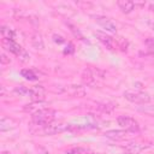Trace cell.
Here are the masks:
<instances>
[{"mask_svg": "<svg viewBox=\"0 0 154 154\" xmlns=\"http://www.w3.org/2000/svg\"><path fill=\"white\" fill-rule=\"evenodd\" d=\"M82 82L91 88H99L105 78V75L101 70L95 69V67H87L82 72Z\"/></svg>", "mask_w": 154, "mask_h": 154, "instance_id": "obj_1", "label": "cell"}, {"mask_svg": "<svg viewBox=\"0 0 154 154\" xmlns=\"http://www.w3.org/2000/svg\"><path fill=\"white\" fill-rule=\"evenodd\" d=\"M55 111L49 108V107H46V108H42L40 111H37L36 113L31 114V123L34 125H37V126H45L49 123H52L55 118Z\"/></svg>", "mask_w": 154, "mask_h": 154, "instance_id": "obj_2", "label": "cell"}, {"mask_svg": "<svg viewBox=\"0 0 154 154\" xmlns=\"http://www.w3.org/2000/svg\"><path fill=\"white\" fill-rule=\"evenodd\" d=\"M123 95L128 101L137 105H147L150 101L149 94L141 90H125Z\"/></svg>", "mask_w": 154, "mask_h": 154, "instance_id": "obj_3", "label": "cell"}, {"mask_svg": "<svg viewBox=\"0 0 154 154\" xmlns=\"http://www.w3.org/2000/svg\"><path fill=\"white\" fill-rule=\"evenodd\" d=\"M117 123L120 128H123L126 131H131V132H138L140 131V124L138 122L129 116H119L117 118Z\"/></svg>", "mask_w": 154, "mask_h": 154, "instance_id": "obj_4", "label": "cell"}, {"mask_svg": "<svg viewBox=\"0 0 154 154\" xmlns=\"http://www.w3.org/2000/svg\"><path fill=\"white\" fill-rule=\"evenodd\" d=\"M65 130H69V124H63V123H49L45 126H42V132L45 135H55L60 134Z\"/></svg>", "mask_w": 154, "mask_h": 154, "instance_id": "obj_5", "label": "cell"}, {"mask_svg": "<svg viewBox=\"0 0 154 154\" xmlns=\"http://www.w3.org/2000/svg\"><path fill=\"white\" fill-rule=\"evenodd\" d=\"M28 96L31 101H43L46 96V89L43 85H34L28 89Z\"/></svg>", "mask_w": 154, "mask_h": 154, "instance_id": "obj_6", "label": "cell"}, {"mask_svg": "<svg viewBox=\"0 0 154 154\" xmlns=\"http://www.w3.org/2000/svg\"><path fill=\"white\" fill-rule=\"evenodd\" d=\"M152 144L148 142V143H144V142H130V143H128L125 147H124V149H125V152L128 153V154H138V153H141L142 150H144V149H147V148H149Z\"/></svg>", "mask_w": 154, "mask_h": 154, "instance_id": "obj_7", "label": "cell"}, {"mask_svg": "<svg viewBox=\"0 0 154 154\" xmlns=\"http://www.w3.org/2000/svg\"><path fill=\"white\" fill-rule=\"evenodd\" d=\"M1 43H2V47L6 49V51H8V52H11V53H13V54H16L17 57H19L22 53H23V48L14 41V40H8V38H2V41H1Z\"/></svg>", "mask_w": 154, "mask_h": 154, "instance_id": "obj_8", "label": "cell"}, {"mask_svg": "<svg viewBox=\"0 0 154 154\" xmlns=\"http://www.w3.org/2000/svg\"><path fill=\"white\" fill-rule=\"evenodd\" d=\"M94 18H95V22H96L99 25H101L103 29H106L107 31H109V32H116V31H117V25H116V23L112 22L109 18H107V17H105V16H95Z\"/></svg>", "mask_w": 154, "mask_h": 154, "instance_id": "obj_9", "label": "cell"}, {"mask_svg": "<svg viewBox=\"0 0 154 154\" xmlns=\"http://www.w3.org/2000/svg\"><path fill=\"white\" fill-rule=\"evenodd\" d=\"M95 36L107 49H111V51L114 49L116 42H114V38H112V36H109V35H107L106 32H102V31H95Z\"/></svg>", "mask_w": 154, "mask_h": 154, "instance_id": "obj_10", "label": "cell"}, {"mask_svg": "<svg viewBox=\"0 0 154 154\" xmlns=\"http://www.w3.org/2000/svg\"><path fill=\"white\" fill-rule=\"evenodd\" d=\"M105 137L112 140V141H123L128 137L126 130H108L105 132Z\"/></svg>", "mask_w": 154, "mask_h": 154, "instance_id": "obj_11", "label": "cell"}, {"mask_svg": "<svg viewBox=\"0 0 154 154\" xmlns=\"http://www.w3.org/2000/svg\"><path fill=\"white\" fill-rule=\"evenodd\" d=\"M45 106H46V103H45L43 101H32L31 103L25 105V106L23 107V109H24V112H26V113L34 114V113H36L37 111H40V109H42V108H46Z\"/></svg>", "mask_w": 154, "mask_h": 154, "instance_id": "obj_12", "label": "cell"}, {"mask_svg": "<svg viewBox=\"0 0 154 154\" xmlns=\"http://www.w3.org/2000/svg\"><path fill=\"white\" fill-rule=\"evenodd\" d=\"M117 6L119 7V10L123 13H130L135 8V2L134 1H129V0H118L117 1Z\"/></svg>", "mask_w": 154, "mask_h": 154, "instance_id": "obj_13", "label": "cell"}, {"mask_svg": "<svg viewBox=\"0 0 154 154\" xmlns=\"http://www.w3.org/2000/svg\"><path fill=\"white\" fill-rule=\"evenodd\" d=\"M66 90H67V93H69L71 96L82 97V96L85 95V89H84V87H82V85H76V84H73V85L67 87Z\"/></svg>", "mask_w": 154, "mask_h": 154, "instance_id": "obj_14", "label": "cell"}, {"mask_svg": "<svg viewBox=\"0 0 154 154\" xmlns=\"http://www.w3.org/2000/svg\"><path fill=\"white\" fill-rule=\"evenodd\" d=\"M14 126H16V123L12 119H10L7 117H2L1 118V120H0V131H2V132L10 131Z\"/></svg>", "mask_w": 154, "mask_h": 154, "instance_id": "obj_15", "label": "cell"}, {"mask_svg": "<svg viewBox=\"0 0 154 154\" xmlns=\"http://www.w3.org/2000/svg\"><path fill=\"white\" fill-rule=\"evenodd\" d=\"M31 45H32L36 49H43L45 43H43L42 35L38 34V32H35V34L31 36Z\"/></svg>", "mask_w": 154, "mask_h": 154, "instance_id": "obj_16", "label": "cell"}, {"mask_svg": "<svg viewBox=\"0 0 154 154\" xmlns=\"http://www.w3.org/2000/svg\"><path fill=\"white\" fill-rule=\"evenodd\" d=\"M0 31H1L2 38L14 40V37H16V32H14V30H13V29H11V28H8V26H5V25H4V26H1Z\"/></svg>", "mask_w": 154, "mask_h": 154, "instance_id": "obj_17", "label": "cell"}, {"mask_svg": "<svg viewBox=\"0 0 154 154\" xmlns=\"http://www.w3.org/2000/svg\"><path fill=\"white\" fill-rule=\"evenodd\" d=\"M20 75L25 78V79H28V81H36L37 78H38V76L35 73V71L34 70H31V69H23L22 71H20Z\"/></svg>", "mask_w": 154, "mask_h": 154, "instance_id": "obj_18", "label": "cell"}, {"mask_svg": "<svg viewBox=\"0 0 154 154\" xmlns=\"http://www.w3.org/2000/svg\"><path fill=\"white\" fill-rule=\"evenodd\" d=\"M138 111L142 112V113H146L150 117H154V105H152V106H141L138 108Z\"/></svg>", "mask_w": 154, "mask_h": 154, "instance_id": "obj_19", "label": "cell"}, {"mask_svg": "<svg viewBox=\"0 0 154 154\" xmlns=\"http://www.w3.org/2000/svg\"><path fill=\"white\" fill-rule=\"evenodd\" d=\"M144 43L147 46V49L154 55V38L153 37H148V38H146Z\"/></svg>", "mask_w": 154, "mask_h": 154, "instance_id": "obj_20", "label": "cell"}, {"mask_svg": "<svg viewBox=\"0 0 154 154\" xmlns=\"http://www.w3.org/2000/svg\"><path fill=\"white\" fill-rule=\"evenodd\" d=\"M117 41H118V43H116V46H118L122 51H126L128 42L125 41V38H123V37H118V38H117Z\"/></svg>", "mask_w": 154, "mask_h": 154, "instance_id": "obj_21", "label": "cell"}, {"mask_svg": "<svg viewBox=\"0 0 154 154\" xmlns=\"http://www.w3.org/2000/svg\"><path fill=\"white\" fill-rule=\"evenodd\" d=\"M69 26H70V28H71V29H70V30H71V31H72V34H73V35H75V36H77V37H79V38H81V40H82V38H83V36H82V34H81V32H79V30H78V28H76V26H75V25H72V24H70V23H69Z\"/></svg>", "mask_w": 154, "mask_h": 154, "instance_id": "obj_22", "label": "cell"}, {"mask_svg": "<svg viewBox=\"0 0 154 154\" xmlns=\"http://www.w3.org/2000/svg\"><path fill=\"white\" fill-rule=\"evenodd\" d=\"M16 93H18L19 95H28V88H25L24 85H19L14 89Z\"/></svg>", "mask_w": 154, "mask_h": 154, "instance_id": "obj_23", "label": "cell"}, {"mask_svg": "<svg viewBox=\"0 0 154 154\" xmlns=\"http://www.w3.org/2000/svg\"><path fill=\"white\" fill-rule=\"evenodd\" d=\"M0 61H1V64L7 65V64H10V63H11V59H10L5 53H1V54H0Z\"/></svg>", "mask_w": 154, "mask_h": 154, "instance_id": "obj_24", "label": "cell"}, {"mask_svg": "<svg viewBox=\"0 0 154 154\" xmlns=\"http://www.w3.org/2000/svg\"><path fill=\"white\" fill-rule=\"evenodd\" d=\"M53 40H54V42H57V43H63L65 40L63 38V36H60V35H53Z\"/></svg>", "mask_w": 154, "mask_h": 154, "instance_id": "obj_25", "label": "cell"}, {"mask_svg": "<svg viewBox=\"0 0 154 154\" xmlns=\"http://www.w3.org/2000/svg\"><path fill=\"white\" fill-rule=\"evenodd\" d=\"M66 154H78V149H73V150L66 152Z\"/></svg>", "mask_w": 154, "mask_h": 154, "instance_id": "obj_26", "label": "cell"}, {"mask_svg": "<svg viewBox=\"0 0 154 154\" xmlns=\"http://www.w3.org/2000/svg\"><path fill=\"white\" fill-rule=\"evenodd\" d=\"M1 154H8V153H7V152H2Z\"/></svg>", "mask_w": 154, "mask_h": 154, "instance_id": "obj_27", "label": "cell"}]
</instances>
